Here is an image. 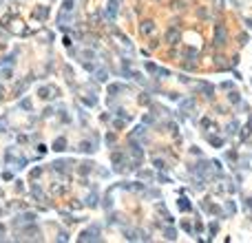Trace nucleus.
<instances>
[{
	"instance_id": "obj_2",
	"label": "nucleus",
	"mask_w": 252,
	"mask_h": 243,
	"mask_svg": "<svg viewBox=\"0 0 252 243\" xmlns=\"http://www.w3.org/2000/svg\"><path fill=\"white\" fill-rule=\"evenodd\" d=\"M80 150H84V153H93V148H91V144H89V141H84V144L80 146Z\"/></svg>"
},
{
	"instance_id": "obj_4",
	"label": "nucleus",
	"mask_w": 252,
	"mask_h": 243,
	"mask_svg": "<svg viewBox=\"0 0 252 243\" xmlns=\"http://www.w3.org/2000/svg\"><path fill=\"white\" fill-rule=\"evenodd\" d=\"M166 239H170V241L177 239V236H175V230H166Z\"/></svg>"
},
{
	"instance_id": "obj_7",
	"label": "nucleus",
	"mask_w": 252,
	"mask_h": 243,
	"mask_svg": "<svg viewBox=\"0 0 252 243\" xmlns=\"http://www.w3.org/2000/svg\"><path fill=\"white\" fill-rule=\"evenodd\" d=\"M40 97H51L49 95V88H40Z\"/></svg>"
},
{
	"instance_id": "obj_6",
	"label": "nucleus",
	"mask_w": 252,
	"mask_h": 243,
	"mask_svg": "<svg viewBox=\"0 0 252 243\" xmlns=\"http://www.w3.org/2000/svg\"><path fill=\"white\" fill-rule=\"evenodd\" d=\"M73 9V2H71V0H66V2H64V11H71Z\"/></svg>"
},
{
	"instance_id": "obj_8",
	"label": "nucleus",
	"mask_w": 252,
	"mask_h": 243,
	"mask_svg": "<svg viewBox=\"0 0 252 243\" xmlns=\"http://www.w3.org/2000/svg\"><path fill=\"white\" fill-rule=\"evenodd\" d=\"M179 208H182V210H188V203H186V199H182V201H179Z\"/></svg>"
},
{
	"instance_id": "obj_5",
	"label": "nucleus",
	"mask_w": 252,
	"mask_h": 243,
	"mask_svg": "<svg viewBox=\"0 0 252 243\" xmlns=\"http://www.w3.org/2000/svg\"><path fill=\"white\" fill-rule=\"evenodd\" d=\"M62 148H64V139H58L56 141V150H62Z\"/></svg>"
},
{
	"instance_id": "obj_3",
	"label": "nucleus",
	"mask_w": 252,
	"mask_h": 243,
	"mask_svg": "<svg viewBox=\"0 0 252 243\" xmlns=\"http://www.w3.org/2000/svg\"><path fill=\"white\" fill-rule=\"evenodd\" d=\"M97 80L104 82V80H106V71H97Z\"/></svg>"
},
{
	"instance_id": "obj_1",
	"label": "nucleus",
	"mask_w": 252,
	"mask_h": 243,
	"mask_svg": "<svg viewBox=\"0 0 252 243\" xmlns=\"http://www.w3.org/2000/svg\"><path fill=\"white\" fill-rule=\"evenodd\" d=\"M142 31H144V33H150V31H153V22H144Z\"/></svg>"
}]
</instances>
